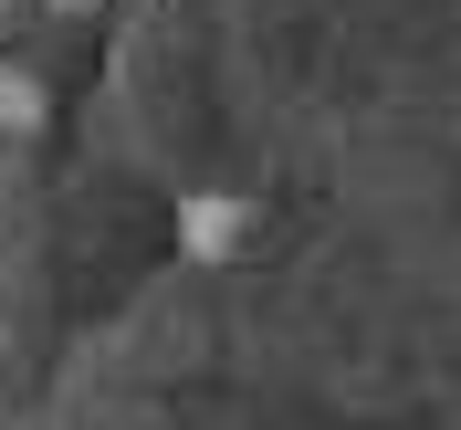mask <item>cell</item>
<instances>
[{"label": "cell", "mask_w": 461, "mask_h": 430, "mask_svg": "<svg viewBox=\"0 0 461 430\" xmlns=\"http://www.w3.org/2000/svg\"><path fill=\"white\" fill-rule=\"evenodd\" d=\"M252 242V200H230V189H189L178 200V252L189 262H230Z\"/></svg>", "instance_id": "obj_1"}, {"label": "cell", "mask_w": 461, "mask_h": 430, "mask_svg": "<svg viewBox=\"0 0 461 430\" xmlns=\"http://www.w3.org/2000/svg\"><path fill=\"white\" fill-rule=\"evenodd\" d=\"M42 115H53V105H42V85H32L22 63H11V74H0V126H11V137H32Z\"/></svg>", "instance_id": "obj_2"}, {"label": "cell", "mask_w": 461, "mask_h": 430, "mask_svg": "<svg viewBox=\"0 0 461 430\" xmlns=\"http://www.w3.org/2000/svg\"><path fill=\"white\" fill-rule=\"evenodd\" d=\"M53 11H95V0H53Z\"/></svg>", "instance_id": "obj_3"}]
</instances>
